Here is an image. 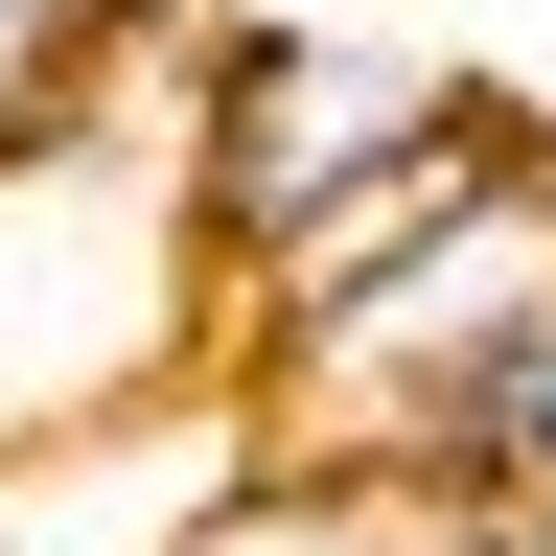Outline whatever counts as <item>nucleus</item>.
Here are the masks:
<instances>
[{"mask_svg": "<svg viewBox=\"0 0 556 556\" xmlns=\"http://www.w3.org/2000/svg\"><path fill=\"white\" fill-rule=\"evenodd\" d=\"M208 371V232L139 139H0V441L139 417Z\"/></svg>", "mask_w": 556, "mask_h": 556, "instance_id": "1", "label": "nucleus"}, {"mask_svg": "<svg viewBox=\"0 0 556 556\" xmlns=\"http://www.w3.org/2000/svg\"><path fill=\"white\" fill-rule=\"evenodd\" d=\"M417 533V486H325V464H255L232 510H208L186 556H394Z\"/></svg>", "mask_w": 556, "mask_h": 556, "instance_id": "4", "label": "nucleus"}, {"mask_svg": "<svg viewBox=\"0 0 556 556\" xmlns=\"http://www.w3.org/2000/svg\"><path fill=\"white\" fill-rule=\"evenodd\" d=\"M232 486H255V417H232V371H186V394H139V417L0 441V556H186Z\"/></svg>", "mask_w": 556, "mask_h": 556, "instance_id": "3", "label": "nucleus"}, {"mask_svg": "<svg viewBox=\"0 0 556 556\" xmlns=\"http://www.w3.org/2000/svg\"><path fill=\"white\" fill-rule=\"evenodd\" d=\"M464 116V47H394V24H208V93H186V232H208V302L302 232V208H348L394 163V139Z\"/></svg>", "mask_w": 556, "mask_h": 556, "instance_id": "2", "label": "nucleus"}, {"mask_svg": "<svg viewBox=\"0 0 556 556\" xmlns=\"http://www.w3.org/2000/svg\"><path fill=\"white\" fill-rule=\"evenodd\" d=\"M464 510H510V533L556 556V348L486 371V417H464Z\"/></svg>", "mask_w": 556, "mask_h": 556, "instance_id": "5", "label": "nucleus"}]
</instances>
